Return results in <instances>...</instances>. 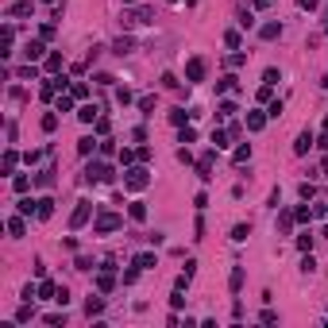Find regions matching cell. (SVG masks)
Returning a JSON list of instances; mask_svg holds the SVG:
<instances>
[{
	"label": "cell",
	"mask_w": 328,
	"mask_h": 328,
	"mask_svg": "<svg viewBox=\"0 0 328 328\" xmlns=\"http://www.w3.org/2000/svg\"><path fill=\"white\" fill-rule=\"evenodd\" d=\"M228 286H232V293H239V286H243V267H236V271H232Z\"/></svg>",
	"instance_id": "obj_25"
},
{
	"label": "cell",
	"mask_w": 328,
	"mask_h": 328,
	"mask_svg": "<svg viewBox=\"0 0 328 328\" xmlns=\"http://www.w3.org/2000/svg\"><path fill=\"white\" fill-rule=\"evenodd\" d=\"M197 178H201V182H213V151L197 163Z\"/></svg>",
	"instance_id": "obj_9"
},
{
	"label": "cell",
	"mask_w": 328,
	"mask_h": 328,
	"mask_svg": "<svg viewBox=\"0 0 328 328\" xmlns=\"http://www.w3.org/2000/svg\"><path fill=\"white\" fill-rule=\"evenodd\" d=\"M297 4H301L305 12H313V8H317V0H297Z\"/></svg>",
	"instance_id": "obj_47"
},
{
	"label": "cell",
	"mask_w": 328,
	"mask_h": 328,
	"mask_svg": "<svg viewBox=\"0 0 328 328\" xmlns=\"http://www.w3.org/2000/svg\"><path fill=\"white\" fill-rule=\"evenodd\" d=\"M19 213H23V217H31V213H39V201H31V197H23V201H19Z\"/></svg>",
	"instance_id": "obj_29"
},
{
	"label": "cell",
	"mask_w": 328,
	"mask_h": 328,
	"mask_svg": "<svg viewBox=\"0 0 328 328\" xmlns=\"http://www.w3.org/2000/svg\"><path fill=\"white\" fill-rule=\"evenodd\" d=\"M31 12H35V4H31V0H16V4L8 8V16H31Z\"/></svg>",
	"instance_id": "obj_12"
},
{
	"label": "cell",
	"mask_w": 328,
	"mask_h": 328,
	"mask_svg": "<svg viewBox=\"0 0 328 328\" xmlns=\"http://www.w3.org/2000/svg\"><path fill=\"white\" fill-rule=\"evenodd\" d=\"M135 278H139V267H135V263H131V271H124V286H131V282H135Z\"/></svg>",
	"instance_id": "obj_39"
},
{
	"label": "cell",
	"mask_w": 328,
	"mask_h": 328,
	"mask_svg": "<svg viewBox=\"0 0 328 328\" xmlns=\"http://www.w3.org/2000/svg\"><path fill=\"white\" fill-rule=\"evenodd\" d=\"M139 109H143V116H151L155 112V97H139Z\"/></svg>",
	"instance_id": "obj_34"
},
{
	"label": "cell",
	"mask_w": 328,
	"mask_h": 328,
	"mask_svg": "<svg viewBox=\"0 0 328 328\" xmlns=\"http://www.w3.org/2000/svg\"><path fill=\"white\" fill-rule=\"evenodd\" d=\"M193 139H197V131H193V128H189V124H185V128H182V131H178V143H193Z\"/></svg>",
	"instance_id": "obj_32"
},
{
	"label": "cell",
	"mask_w": 328,
	"mask_h": 328,
	"mask_svg": "<svg viewBox=\"0 0 328 328\" xmlns=\"http://www.w3.org/2000/svg\"><path fill=\"white\" fill-rule=\"evenodd\" d=\"M217 93H236V77H232V73H224L217 81Z\"/></svg>",
	"instance_id": "obj_18"
},
{
	"label": "cell",
	"mask_w": 328,
	"mask_h": 328,
	"mask_svg": "<svg viewBox=\"0 0 328 328\" xmlns=\"http://www.w3.org/2000/svg\"><path fill=\"white\" fill-rule=\"evenodd\" d=\"M131 263H135L139 271H151V267H155V255H151V251H139V255H135Z\"/></svg>",
	"instance_id": "obj_16"
},
{
	"label": "cell",
	"mask_w": 328,
	"mask_h": 328,
	"mask_svg": "<svg viewBox=\"0 0 328 328\" xmlns=\"http://www.w3.org/2000/svg\"><path fill=\"white\" fill-rule=\"evenodd\" d=\"M185 77L189 81H205V58H189L185 62Z\"/></svg>",
	"instance_id": "obj_6"
},
{
	"label": "cell",
	"mask_w": 328,
	"mask_h": 328,
	"mask_svg": "<svg viewBox=\"0 0 328 328\" xmlns=\"http://www.w3.org/2000/svg\"><path fill=\"white\" fill-rule=\"evenodd\" d=\"M267 116H271V120H278V116H282V101H274L271 109H267Z\"/></svg>",
	"instance_id": "obj_46"
},
{
	"label": "cell",
	"mask_w": 328,
	"mask_h": 328,
	"mask_svg": "<svg viewBox=\"0 0 328 328\" xmlns=\"http://www.w3.org/2000/svg\"><path fill=\"white\" fill-rule=\"evenodd\" d=\"M47 70H62V55H51V58H47Z\"/></svg>",
	"instance_id": "obj_45"
},
{
	"label": "cell",
	"mask_w": 328,
	"mask_h": 328,
	"mask_svg": "<svg viewBox=\"0 0 328 328\" xmlns=\"http://www.w3.org/2000/svg\"><path fill=\"white\" fill-rule=\"evenodd\" d=\"M297 193H301V201H309V197H313V193H317V189H313V185H309V182H301V185H297Z\"/></svg>",
	"instance_id": "obj_38"
},
{
	"label": "cell",
	"mask_w": 328,
	"mask_h": 328,
	"mask_svg": "<svg viewBox=\"0 0 328 328\" xmlns=\"http://www.w3.org/2000/svg\"><path fill=\"white\" fill-rule=\"evenodd\" d=\"M39 297L55 301V297H58V286H55V282H43V286H39Z\"/></svg>",
	"instance_id": "obj_26"
},
{
	"label": "cell",
	"mask_w": 328,
	"mask_h": 328,
	"mask_svg": "<svg viewBox=\"0 0 328 328\" xmlns=\"http://www.w3.org/2000/svg\"><path fill=\"white\" fill-rule=\"evenodd\" d=\"M128 213H131V220H147V205H143V201H131Z\"/></svg>",
	"instance_id": "obj_28"
},
{
	"label": "cell",
	"mask_w": 328,
	"mask_h": 328,
	"mask_svg": "<svg viewBox=\"0 0 328 328\" xmlns=\"http://www.w3.org/2000/svg\"><path fill=\"white\" fill-rule=\"evenodd\" d=\"M293 220H297V224H309V220H313V209H309V205H301V209L293 213Z\"/></svg>",
	"instance_id": "obj_31"
},
{
	"label": "cell",
	"mask_w": 328,
	"mask_h": 328,
	"mask_svg": "<svg viewBox=\"0 0 328 328\" xmlns=\"http://www.w3.org/2000/svg\"><path fill=\"white\" fill-rule=\"evenodd\" d=\"M321 236H325V239H328V224H325V228H321Z\"/></svg>",
	"instance_id": "obj_50"
},
{
	"label": "cell",
	"mask_w": 328,
	"mask_h": 328,
	"mask_svg": "<svg viewBox=\"0 0 328 328\" xmlns=\"http://www.w3.org/2000/svg\"><path fill=\"white\" fill-rule=\"evenodd\" d=\"M124 185H128L131 193H139V189L151 185V174H147L143 166H128V170H124Z\"/></svg>",
	"instance_id": "obj_1"
},
{
	"label": "cell",
	"mask_w": 328,
	"mask_h": 328,
	"mask_svg": "<svg viewBox=\"0 0 328 328\" xmlns=\"http://www.w3.org/2000/svg\"><path fill=\"white\" fill-rule=\"evenodd\" d=\"M297 247H301V251H313V232H301V236H297Z\"/></svg>",
	"instance_id": "obj_33"
},
{
	"label": "cell",
	"mask_w": 328,
	"mask_h": 328,
	"mask_svg": "<svg viewBox=\"0 0 328 328\" xmlns=\"http://www.w3.org/2000/svg\"><path fill=\"white\" fill-rule=\"evenodd\" d=\"M120 23H124V27H135V23H155V12H151V8H135V12H124V16H120Z\"/></svg>",
	"instance_id": "obj_3"
},
{
	"label": "cell",
	"mask_w": 328,
	"mask_h": 328,
	"mask_svg": "<svg viewBox=\"0 0 328 328\" xmlns=\"http://www.w3.org/2000/svg\"><path fill=\"white\" fill-rule=\"evenodd\" d=\"M43 51H47V47H43V39H31V43L23 47V58H27V62H39V58H43Z\"/></svg>",
	"instance_id": "obj_8"
},
{
	"label": "cell",
	"mask_w": 328,
	"mask_h": 328,
	"mask_svg": "<svg viewBox=\"0 0 328 328\" xmlns=\"http://www.w3.org/2000/svg\"><path fill=\"white\" fill-rule=\"evenodd\" d=\"M170 4H174V0H170Z\"/></svg>",
	"instance_id": "obj_55"
},
{
	"label": "cell",
	"mask_w": 328,
	"mask_h": 328,
	"mask_svg": "<svg viewBox=\"0 0 328 328\" xmlns=\"http://www.w3.org/2000/svg\"><path fill=\"white\" fill-rule=\"evenodd\" d=\"M89 217H93V205H89V201H77V209H73V217H70V228L77 232V228H81Z\"/></svg>",
	"instance_id": "obj_5"
},
{
	"label": "cell",
	"mask_w": 328,
	"mask_h": 328,
	"mask_svg": "<svg viewBox=\"0 0 328 328\" xmlns=\"http://www.w3.org/2000/svg\"><path fill=\"white\" fill-rule=\"evenodd\" d=\"M313 143H317V139H313V131L305 128V131L297 135V143H293V155H309V147H313Z\"/></svg>",
	"instance_id": "obj_7"
},
{
	"label": "cell",
	"mask_w": 328,
	"mask_h": 328,
	"mask_svg": "<svg viewBox=\"0 0 328 328\" xmlns=\"http://www.w3.org/2000/svg\"><path fill=\"white\" fill-rule=\"evenodd\" d=\"M247 236H251V224H236V228H232V239H236V243H243Z\"/></svg>",
	"instance_id": "obj_21"
},
{
	"label": "cell",
	"mask_w": 328,
	"mask_h": 328,
	"mask_svg": "<svg viewBox=\"0 0 328 328\" xmlns=\"http://www.w3.org/2000/svg\"><path fill=\"white\" fill-rule=\"evenodd\" d=\"M116 101H120V105H128V101H131V89H128V85H124V89H116Z\"/></svg>",
	"instance_id": "obj_41"
},
{
	"label": "cell",
	"mask_w": 328,
	"mask_h": 328,
	"mask_svg": "<svg viewBox=\"0 0 328 328\" xmlns=\"http://www.w3.org/2000/svg\"><path fill=\"white\" fill-rule=\"evenodd\" d=\"M263 81H267V85H278V81H282V73H278L274 66H267V70H263Z\"/></svg>",
	"instance_id": "obj_30"
},
{
	"label": "cell",
	"mask_w": 328,
	"mask_h": 328,
	"mask_svg": "<svg viewBox=\"0 0 328 328\" xmlns=\"http://www.w3.org/2000/svg\"><path fill=\"white\" fill-rule=\"evenodd\" d=\"M251 8H267V0H251Z\"/></svg>",
	"instance_id": "obj_49"
},
{
	"label": "cell",
	"mask_w": 328,
	"mask_h": 328,
	"mask_svg": "<svg viewBox=\"0 0 328 328\" xmlns=\"http://www.w3.org/2000/svg\"><path fill=\"white\" fill-rule=\"evenodd\" d=\"M128 4H135V0H128Z\"/></svg>",
	"instance_id": "obj_53"
},
{
	"label": "cell",
	"mask_w": 328,
	"mask_h": 328,
	"mask_svg": "<svg viewBox=\"0 0 328 328\" xmlns=\"http://www.w3.org/2000/svg\"><path fill=\"white\" fill-rule=\"evenodd\" d=\"M321 151H328V131H325V135H321Z\"/></svg>",
	"instance_id": "obj_48"
},
{
	"label": "cell",
	"mask_w": 328,
	"mask_h": 328,
	"mask_svg": "<svg viewBox=\"0 0 328 328\" xmlns=\"http://www.w3.org/2000/svg\"><path fill=\"white\" fill-rule=\"evenodd\" d=\"M58 128V116L55 112H47V116H43V131H55Z\"/></svg>",
	"instance_id": "obj_35"
},
{
	"label": "cell",
	"mask_w": 328,
	"mask_h": 328,
	"mask_svg": "<svg viewBox=\"0 0 328 328\" xmlns=\"http://www.w3.org/2000/svg\"><path fill=\"white\" fill-rule=\"evenodd\" d=\"M120 228H124V217H116V213H101L97 224H93L97 236H109V232H120Z\"/></svg>",
	"instance_id": "obj_2"
},
{
	"label": "cell",
	"mask_w": 328,
	"mask_h": 328,
	"mask_svg": "<svg viewBox=\"0 0 328 328\" xmlns=\"http://www.w3.org/2000/svg\"><path fill=\"white\" fill-rule=\"evenodd\" d=\"M8 232H12L16 239H19L23 232H27V224H23V213H19V217H12V220H8Z\"/></svg>",
	"instance_id": "obj_17"
},
{
	"label": "cell",
	"mask_w": 328,
	"mask_h": 328,
	"mask_svg": "<svg viewBox=\"0 0 328 328\" xmlns=\"http://www.w3.org/2000/svg\"><path fill=\"white\" fill-rule=\"evenodd\" d=\"M85 313H89V317H101V313H105V297H101V293L89 297V301H85Z\"/></svg>",
	"instance_id": "obj_15"
},
{
	"label": "cell",
	"mask_w": 328,
	"mask_h": 328,
	"mask_svg": "<svg viewBox=\"0 0 328 328\" xmlns=\"http://www.w3.org/2000/svg\"><path fill=\"white\" fill-rule=\"evenodd\" d=\"M131 47H135L131 39H116V43H112V51H116L120 58H124V55H131Z\"/></svg>",
	"instance_id": "obj_22"
},
{
	"label": "cell",
	"mask_w": 328,
	"mask_h": 328,
	"mask_svg": "<svg viewBox=\"0 0 328 328\" xmlns=\"http://www.w3.org/2000/svg\"><path fill=\"white\" fill-rule=\"evenodd\" d=\"M70 97H73V101H85V97H89V89H85L81 81H70Z\"/></svg>",
	"instance_id": "obj_20"
},
{
	"label": "cell",
	"mask_w": 328,
	"mask_h": 328,
	"mask_svg": "<svg viewBox=\"0 0 328 328\" xmlns=\"http://www.w3.org/2000/svg\"><path fill=\"white\" fill-rule=\"evenodd\" d=\"M73 109V97H58V112H70Z\"/></svg>",
	"instance_id": "obj_43"
},
{
	"label": "cell",
	"mask_w": 328,
	"mask_h": 328,
	"mask_svg": "<svg viewBox=\"0 0 328 328\" xmlns=\"http://www.w3.org/2000/svg\"><path fill=\"white\" fill-rule=\"evenodd\" d=\"M47 4H55V0H47Z\"/></svg>",
	"instance_id": "obj_54"
},
{
	"label": "cell",
	"mask_w": 328,
	"mask_h": 328,
	"mask_svg": "<svg viewBox=\"0 0 328 328\" xmlns=\"http://www.w3.org/2000/svg\"><path fill=\"white\" fill-rule=\"evenodd\" d=\"M185 120H193V112H185V109H174V112H170V124L185 128Z\"/></svg>",
	"instance_id": "obj_19"
},
{
	"label": "cell",
	"mask_w": 328,
	"mask_h": 328,
	"mask_svg": "<svg viewBox=\"0 0 328 328\" xmlns=\"http://www.w3.org/2000/svg\"><path fill=\"white\" fill-rule=\"evenodd\" d=\"M47 325H55V328L66 325V313H51V317H47Z\"/></svg>",
	"instance_id": "obj_44"
},
{
	"label": "cell",
	"mask_w": 328,
	"mask_h": 328,
	"mask_svg": "<svg viewBox=\"0 0 328 328\" xmlns=\"http://www.w3.org/2000/svg\"><path fill=\"white\" fill-rule=\"evenodd\" d=\"M16 163H19V155L8 147V151H4V174H12V170H16Z\"/></svg>",
	"instance_id": "obj_24"
},
{
	"label": "cell",
	"mask_w": 328,
	"mask_h": 328,
	"mask_svg": "<svg viewBox=\"0 0 328 328\" xmlns=\"http://www.w3.org/2000/svg\"><path fill=\"white\" fill-rule=\"evenodd\" d=\"M267 124V112H247V131H263Z\"/></svg>",
	"instance_id": "obj_13"
},
{
	"label": "cell",
	"mask_w": 328,
	"mask_h": 328,
	"mask_svg": "<svg viewBox=\"0 0 328 328\" xmlns=\"http://www.w3.org/2000/svg\"><path fill=\"white\" fill-rule=\"evenodd\" d=\"M58 305H62V309H66V301H70V290H66V286H58V297H55Z\"/></svg>",
	"instance_id": "obj_42"
},
{
	"label": "cell",
	"mask_w": 328,
	"mask_h": 328,
	"mask_svg": "<svg viewBox=\"0 0 328 328\" xmlns=\"http://www.w3.org/2000/svg\"><path fill=\"white\" fill-rule=\"evenodd\" d=\"M51 213H55V201H51V197H43V201H39V213H35V217H39V220H47Z\"/></svg>",
	"instance_id": "obj_23"
},
{
	"label": "cell",
	"mask_w": 328,
	"mask_h": 328,
	"mask_svg": "<svg viewBox=\"0 0 328 328\" xmlns=\"http://www.w3.org/2000/svg\"><path fill=\"white\" fill-rule=\"evenodd\" d=\"M85 178H89V182H112L116 174H112V166H105V163H89Z\"/></svg>",
	"instance_id": "obj_4"
},
{
	"label": "cell",
	"mask_w": 328,
	"mask_h": 328,
	"mask_svg": "<svg viewBox=\"0 0 328 328\" xmlns=\"http://www.w3.org/2000/svg\"><path fill=\"white\" fill-rule=\"evenodd\" d=\"M259 321H263V325H274V321H278V313H274V309H263V313H259Z\"/></svg>",
	"instance_id": "obj_40"
},
{
	"label": "cell",
	"mask_w": 328,
	"mask_h": 328,
	"mask_svg": "<svg viewBox=\"0 0 328 328\" xmlns=\"http://www.w3.org/2000/svg\"><path fill=\"white\" fill-rule=\"evenodd\" d=\"M228 139H232V135H224V131H213V143H217V151H224V147H228Z\"/></svg>",
	"instance_id": "obj_36"
},
{
	"label": "cell",
	"mask_w": 328,
	"mask_h": 328,
	"mask_svg": "<svg viewBox=\"0 0 328 328\" xmlns=\"http://www.w3.org/2000/svg\"><path fill=\"white\" fill-rule=\"evenodd\" d=\"M325 131H328V120H325Z\"/></svg>",
	"instance_id": "obj_52"
},
{
	"label": "cell",
	"mask_w": 328,
	"mask_h": 328,
	"mask_svg": "<svg viewBox=\"0 0 328 328\" xmlns=\"http://www.w3.org/2000/svg\"><path fill=\"white\" fill-rule=\"evenodd\" d=\"M112 286H116V278H112V267H105V271L97 274V290H101V293H109Z\"/></svg>",
	"instance_id": "obj_11"
},
{
	"label": "cell",
	"mask_w": 328,
	"mask_h": 328,
	"mask_svg": "<svg viewBox=\"0 0 328 328\" xmlns=\"http://www.w3.org/2000/svg\"><path fill=\"white\" fill-rule=\"evenodd\" d=\"M93 151H101V143H97L93 135H85V139H77V155H93Z\"/></svg>",
	"instance_id": "obj_14"
},
{
	"label": "cell",
	"mask_w": 328,
	"mask_h": 328,
	"mask_svg": "<svg viewBox=\"0 0 328 328\" xmlns=\"http://www.w3.org/2000/svg\"><path fill=\"white\" fill-rule=\"evenodd\" d=\"M77 120H81V124H93V120H101V109H97V105H81V109H77Z\"/></svg>",
	"instance_id": "obj_10"
},
{
	"label": "cell",
	"mask_w": 328,
	"mask_h": 328,
	"mask_svg": "<svg viewBox=\"0 0 328 328\" xmlns=\"http://www.w3.org/2000/svg\"><path fill=\"white\" fill-rule=\"evenodd\" d=\"M325 178H328V159H325Z\"/></svg>",
	"instance_id": "obj_51"
},
{
	"label": "cell",
	"mask_w": 328,
	"mask_h": 328,
	"mask_svg": "<svg viewBox=\"0 0 328 328\" xmlns=\"http://www.w3.org/2000/svg\"><path fill=\"white\" fill-rule=\"evenodd\" d=\"M220 116H236V101H220Z\"/></svg>",
	"instance_id": "obj_37"
},
{
	"label": "cell",
	"mask_w": 328,
	"mask_h": 328,
	"mask_svg": "<svg viewBox=\"0 0 328 328\" xmlns=\"http://www.w3.org/2000/svg\"><path fill=\"white\" fill-rule=\"evenodd\" d=\"M259 35H263V39H278V35H282V23H263Z\"/></svg>",
	"instance_id": "obj_27"
}]
</instances>
